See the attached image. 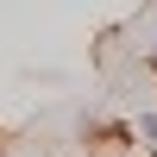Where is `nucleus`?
<instances>
[{
  "instance_id": "1",
  "label": "nucleus",
  "mask_w": 157,
  "mask_h": 157,
  "mask_svg": "<svg viewBox=\"0 0 157 157\" xmlns=\"http://www.w3.org/2000/svg\"><path fill=\"white\" fill-rule=\"evenodd\" d=\"M132 138H138V145L157 157V113H138V120H132Z\"/></svg>"
},
{
  "instance_id": "2",
  "label": "nucleus",
  "mask_w": 157,
  "mask_h": 157,
  "mask_svg": "<svg viewBox=\"0 0 157 157\" xmlns=\"http://www.w3.org/2000/svg\"><path fill=\"white\" fill-rule=\"evenodd\" d=\"M0 157H6V145H0Z\"/></svg>"
}]
</instances>
